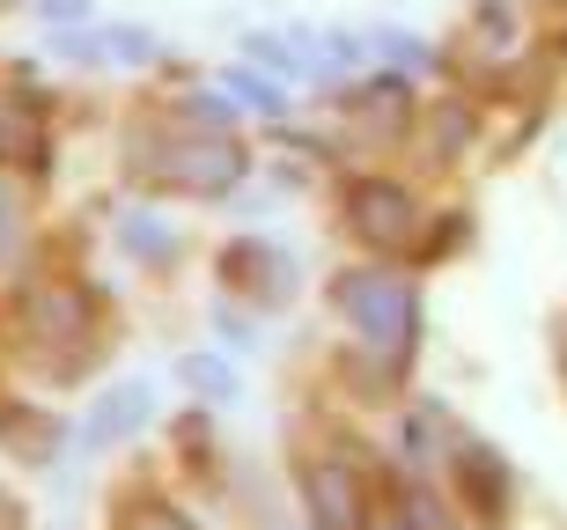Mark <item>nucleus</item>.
<instances>
[{
    "instance_id": "obj_1",
    "label": "nucleus",
    "mask_w": 567,
    "mask_h": 530,
    "mask_svg": "<svg viewBox=\"0 0 567 530\" xmlns=\"http://www.w3.org/2000/svg\"><path fill=\"white\" fill-rule=\"evenodd\" d=\"M332 310L339 318L361 324V340L377 346V354H391V368H405L413 361V346H421V295L405 288V280L391 273H339L332 280Z\"/></svg>"
},
{
    "instance_id": "obj_3",
    "label": "nucleus",
    "mask_w": 567,
    "mask_h": 530,
    "mask_svg": "<svg viewBox=\"0 0 567 530\" xmlns=\"http://www.w3.org/2000/svg\"><path fill=\"white\" fill-rule=\"evenodd\" d=\"M347 229L361 243H405V236L421 229V199L391 177H354L347 185Z\"/></svg>"
},
{
    "instance_id": "obj_12",
    "label": "nucleus",
    "mask_w": 567,
    "mask_h": 530,
    "mask_svg": "<svg viewBox=\"0 0 567 530\" xmlns=\"http://www.w3.org/2000/svg\"><path fill=\"white\" fill-rule=\"evenodd\" d=\"M229 89H236L251 111H266V118H280V111H288V89L266 82V74H251V66H229Z\"/></svg>"
},
{
    "instance_id": "obj_16",
    "label": "nucleus",
    "mask_w": 567,
    "mask_h": 530,
    "mask_svg": "<svg viewBox=\"0 0 567 530\" xmlns=\"http://www.w3.org/2000/svg\"><path fill=\"white\" fill-rule=\"evenodd\" d=\"M16 243H22V199H16V185L0 177V266L16 258Z\"/></svg>"
},
{
    "instance_id": "obj_7",
    "label": "nucleus",
    "mask_w": 567,
    "mask_h": 530,
    "mask_svg": "<svg viewBox=\"0 0 567 530\" xmlns=\"http://www.w3.org/2000/svg\"><path fill=\"white\" fill-rule=\"evenodd\" d=\"M457 487L472 493V509H480V516H502L508 509V465L486 443H464L457 449Z\"/></svg>"
},
{
    "instance_id": "obj_10",
    "label": "nucleus",
    "mask_w": 567,
    "mask_h": 530,
    "mask_svg": "<svg viewBox=\"0 0 567 530\" xmlns=\"http://www.w3.org/2000/svg\"><path fill=\"white\" fill-rule=\"evenodd\" d=\"M96 52H104V66H147L155 60V30H104V38H96Z\"/></svg>"
},
{
    "instance_id": "obj_8",
    "label": "nucleus",
    "mask_w": 567,
    "mask_h": 530,
    "mask_svg": "<svg viewBox=\"0 0 567 530\" xmlns=\"http://www.w3.org/2000/svg\"><path fill=\"white\" fill-rule=\"evenodd\" d=\"M118 236H126L133 258H155V266H169V258H177V236H169L163 214H141V207H133L126 221H118Z\"/></svg>"
},
{
    "instance_id": "obj_18",
    "label": "nucleus",
    "mask_w": 567,
    "mask_h": 530,
    "mask_svg": "<svg viewBox=\"0 0 567 530\" xmlns=\"http://www.w3.org/2000/svg\"><path fill=\"white\" fill-rule=\"evenodd\" d=\"M133 530H192V523H185V516H177V509H147V516H141V523H133Z\"/></svg>"
},
{
    "instance_id": "obj_6",
    "label": "nucleus",
    "mask_w": 567,
    "mask_h": 530,
    "mask_svg": "<svg viewBox=\"0 0 567 530\" xmlns=\"http://www.w3.org/2000/svg\"><path fill=\"white\" fill-rule=\"evenodd\" d=\"M310 516H317V530H361V487H354V471L317 465L310 471Z\"/></svg>"
},
{
    "instance_id": "obj_5",
    "label": "nucleus",
    "mask_w": 567,
    "mask_h": 530,
    "mask_svg": "<svg viewBox=\"0 0 567 530\" xmlns=\"http://www.w3.org/2000/svg\"><path fill=\"white\" fill-rule=\"evenodd\" d=\"M221 273H251V302H280L295 288V258L280 251V243H266V236H244V243H229L221 251Z\"/></svg>"
},
{
    "instance_id": "obj_2",
    "label": "nucleus",
    "mask_w": 567,
    "mask_h": 530,
    "mask_svg": "<svg viewBox=\"0 0 567 530\" xmlns=\"http://www.w3.org/2000/svg\"><path fill=\"white\" fill-rule=\"evenodd\" d=\"M141 170L155 177V185H177V191H221L244 177V155L229 148V133H192V141H147L141 148Z\"/></svg>"
},
{
    "instance_id": "obj_19",
    "label": "nucleus",
    "mask_w": 567,
    "mask_h": 530,
    "mask_svg": "<svg viewBox=\"0 0 567 530\" xmlns=\"http://www.w3.org/2000/svg\"><path fill=\"white\" fill-rule=\"evenodd\" d=\"M361 530H413L405 516H377V523H361Z\"/></svg>"
},
{
    "instance_id": "obj_15",
    "label": "nucleus",
    "mask_w": 567,
    "mask_h": 530,
    "mask_svg": "<svg viewBox=\"0 0 567 530\" xmlns=\"http://www.w3.org/2000/svg\"><path fill=\"white\" fill-rule=\"evenodd\" d=\"M185 118H192V133H229V126H236V104H229V96H207V89H199V96L185 104Z\"/></svg>"
},
{
    "instance_id": "obj_4",
    "label": "nucleus",
    "mask_w": 567,
    "mask_h": 530,
    "mask_svg": "<svg viewBox=\"0 0 567 530\" xmlns=\"http://www.w3.org/2000/svg\"><path fill=\"white\" fill-rule=\"evenodd\" d=\"M147 413H155V383H111L104 398L89 405V420L74 427V443L82 449H118V443H133V435H141L147 427Z\"/></svg>"
},
{
    "instance_id": "obj_17",
    "label": "nucleus",
    "mask_w": 567,
    "mask_h": 530,
    "mask_svg": "<svg viewBox=\"0 0 567 530\" xmlns=\"http://www.w3.org/2000/svg\"><path fill=\"white\" fill-rule=\"evenodd\" d=\"M44 22H89V0H38Z\"/></svg>"
},
{
    "instance_id": "obj_11",
    "label": "nucleus",
    "mask_w": 567,
    "mask_h": 530,
    "mask_svg": "<svg viewBox=\"0 0 567 530\" xmlns=\"http://www.w3.org/2000/svg\"><path fill=\"white\" fill-rule=\"evenodd\" d=\"M30 324H38L44 340H60V332H74V324H82V302L60 295V288H44V295L30 302Z\"/></svg>"
},
{
    "instance_id": "obj_13",
    "label": "nucleus",
    "mask_w": 567,
    "mask_h": 530,
    "mask_svg": "<svg viewBox=\"0 0 567 530\" xmlns=\"http://www.w3.org/2000/svg\"><path fill=\"white\" fill-rule=\"evenodd\" d=\"M369 52H377V60H391L399 74H421V66H427V44L405 38V30H369Z\"/></svg>"
},
{
    "instance_id": "obj_9",
    "label": "nucleus",
    "mask_w": 567,
    "mask_h": 530,
    "mask_svg": "<svg viewBox=\"0 0 567 530\" xmlns=\"http://www.w3.org/2000/svg\"><path fill=\"white\" fill-rule=\"evenodd\" d=\"M185 383L199 391V398H214V405L236 398V376H229V361H221V354H185Z\"/></svg>"
},
{
    "instance_id": "obj_14",
    "label": "nucleus",
    "mask_w": 567,
    "mask_h": 530,
    "mask_svg": "<svg viewBox=\"0 0 567 530\" xmlns=\"http://www.w3.org/2000/svg\"><path fill=\"white\" fill-rule=\"evenodd\" d=\"M244 52H251L258 66H274L280 82H302V60L288 52V38H266V30H251V38H244Z\"/></svg>"
}]
</instances>
